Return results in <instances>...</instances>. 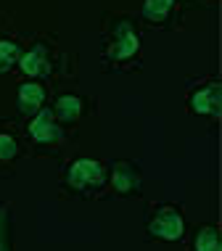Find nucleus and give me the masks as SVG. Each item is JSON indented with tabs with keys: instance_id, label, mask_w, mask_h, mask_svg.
I'll return each instance as SVG.
<instances>
[{
	"instance_id": "1",
	"label": "nucleus",
	"mask_w": 222,
	"mask_h": 251,
	"mask_svg": "<svg viewBox=\"0 0 222 251\" xmlns=\"http://www.w3.org/2000/svg\"><path fill=\"white\" fill-rule=\"evenodd\" d=\"M69 182L74 188H87V185H100L103 182V167L98 161H90V159H82L72 167L69 172Z\"/></svg>"
},
{
	"instance_id": "2",
	"label": "nucleus",
	"mask_w": 222,
	"mask_h": 251,
	"mask_svg": "<svg viewBox=\"0 0 222 251\" xmlns=\"http://www.w3.org/2000/svg\"><path fill=\"white\" fill-rule=\"evenodd\" d=\"M151 233L159 235V238L164 241H174L183 235V220H180V214L174 212V209H164V212H159V217L151 222Z\"/></svg>"
},
{
	"instance_id": "3",
	"label": "nucleus",
	"mask_w": 222,
	"mask_h": 251,
	"mask_svg": "<svg viewBox=\"0 0 222 251\" xmlns=\"http://www.w3.org/2000/svg\"><path fill=\"white\" fill-rule=\"evenodd\" d=\"M32 138L37 140V143H53V140L58 138V127H56V122H53V111H43V114H37V119L32 122Z\"/></svg>"
},
{
	"instance_id": "4",
	"label": "nucleus",
	"mask_w": 222,
	"mask_h": 251,
	"mask_svg": "<svg viewBox=\"0 0 222 251\" xmlns=\"http://www.w3.org/2000/svg\"><path fill=\"white\" fill-rule=\"evenodd\" d=\"M193 111L198 114H217L220 111V85H209L193 96Z\"/></svg>"
},
{
	"instance_id": "5",
	"label": "nucleus",
	"mask_w": 222,
	"mask_h": 251,
	"mask_svg": "<svg viewBox=\"0 0 222 251\" xmlns=\"http://www.w3.org/2000/svg\"><path fill=\"white\" fill-rule=\"evenodd\" d=\"M43 87L40 85H22L19 87V108H22L24 114L35 111V108L43 103Z\"/></svg>"
},
{
	"instance_id": "6",
	"label": "nucleus",
	"mask_w": 222,
	"mask_h": 251,
	"mask_svg": "<svg viewBox=\"0 0 222 251\" xmlns=\"http://www.w3.org/2000/svg\"><path fill=\"white\" fill-rule=\"evenodd\" d=\"M135 50H138V37L130 32V26L122 24L117 29V48H114V56L117 58H130Z\"/></svg>"
},
{
	"instance_id": "7",
	"label": "nucleus",
	"mask_w": 222,
	"mask_h": 251,
	"mask_svg": "<svg viewBox=\"0 0 222 251\" xmlns=\"http://www.w3.org/2000/svg\"><path fill=\"white\" fill-rule=\"evenodd\" d=\"M138 182H140L138 172L130 164H117V169H114V188H117V191H122V193L135 191Z\"/></svg>"
},
{
	"instance_id": "8",
	"label": "nucleus",
	"mask_w": 222,
	"mask_h": 251,
	"mask_svg": "<svg viewBox=\"0 0 222 251\" xmlns=\"http://www.w3.org/2000/svg\"><path fill=\"white\" fill-rule=\"evenodd\" d=\"M22 69L26 74H45L48 72V58H45V50L40 48V45L22 58Z\"/></svg>"
},
{
	"instance_id": "9",
	"label": "nucleus",
	"mask_w": 222,
	"mask_h": 251,
	"mask_svg": "<svg viewBox=\"0 0 222 251\" xmlns=\"http://www.w3.org/2000/svg\"><path fill=\"white\" fill-rule=\"evenodd\" d=\"M79 108H82V100L79 98H74V96H66V98H58V103H56V117H61V119H77L79 117Z\"/></svg>"
},
{
	"instance_id": "10",
	"label": "nucleus",
	"mask_w": 222,
	"mask_h": 251,
	"mask_svg": "<svg viewBox=\"0 0 222 251\" xmlns=\"http://www.w3.org/2000/svg\"><path fill=\"white\" fill-rule=\"evenodd\" d=\"M172 3H174V0H146L143 13L148 19H153V22H161V19L167 16V11L172 8Z\"/></svg>"
},
{
	"instance_id": "11",
	"label": "nucleus",
	"mask_w": 222,
	"mask_h": 251,
	"mask_svg": "<svg viewBox=\"0 0 222 251\" xmlns=\"http://www.w3.org/2000/svg\"><path fill=\"white\" fill-rule=\"evenodd\" d=\"M196 251H220V235L214 227L201 230L198 241H196Z\"/></svg>"
},
{
	"instance_id": "12",
	"label": "nucleus",
	"mask_w": 222,
	"mask_h": 251,
	"mask_svg": "<svg viewBox=\"0 0 222 251\" xmlns=\"http://www.w3.org/2000/svg\"><path fill=\"white\" fill-rule=\"evenodd\" d=\"M16 45L8 43V40H0V72L3 69H8V66L16 61Z\"/></svg>"
},
{
	"instance_id": "13",
	"label": "nucleus",
	"mask_w": 222,
	"mask_h": 251,
	"mask_svg": "<svg viewBox=\"0 0 222 251\" xmlns=\"http://www.w3.org/2000/svg\"><path fill=\"white\" fill-rule=\"evenodd\" d=\"M16 156V140L11 135H0V159H13Z\"/></svg>"
}]
</instances>
